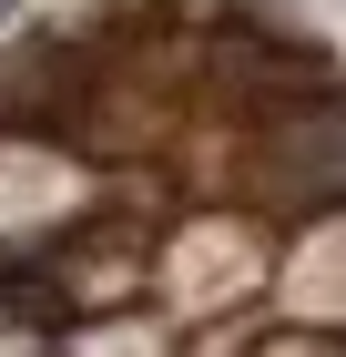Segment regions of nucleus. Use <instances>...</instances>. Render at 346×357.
I'll list each match as a JSON object with an SVG mask.
<instances>
[{"instance_id": "1", "label": "nucleus", "mask_w": 346, "mask_h": 357, "mask_svg": "<svg viewBox=\"0 0 346 357\" xmlns=\"http://www.w3.org/2000/svg\"><path fill=\"white\" fill-rule=\"evenodd\" d=\"M326 92H346V61L295 10H275V0H204V92H194V123L255 133V123H275L295 102H326Z\"/></svg>"}, {"instance_id": "2", "label": "nucleus", "mask_w": 346, "mask_h": 357, "mask_svg": "<svg viewBox=\"0 0 346 357\" xmlns=\"http://www.w3.org/2000/svg\"><path fill=\"white\" fill-rule=\"evenodd\" d=\"M81 72H92L81 10L0 31V143H61V123L81 102Z\"/></svg>"}, {"instance_id": "3", "label": "nucleus", "mask_w": 346, "mask_h": 357, "mask_svg": "<svg viewBox=\"0 0 346 357\" xmlns=\"http://www.w3.org/2000/svg\"><path fill=\"white\" fill-rule=\"evenodd\" d=\"M0 337H81V306H72V286H61L41 235L0 245Z\"/></svg>"}, {"instance_id": "4", "label": "nucleus", "mask_w": 346, "mask_h": 357, "mask_svg": "<svg viewBox=\"0 0 346 357\" xmlns=\"http://www.w3.org/2000/svg\"><path fill=\"white\" fill-rule=\"evenodd\" d=\"M0 21H21V0H0Z\"/></svg>"}]
</instances>
